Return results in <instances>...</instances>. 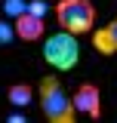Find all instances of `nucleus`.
Masks as SVG:
<instances>
[{
	"instance_id": "obj_1",
	"label": "nucleus",
	"mask_w": 117,
	"mask_h": 123,
	"mask_svg": "<svg viewBox=\"0 0 117 123\" xmlns=\"http://www.w3.org/2000/svg\"><path fill=\"white\" fill-rule=\"evenodd\" d=\"M37 98H40V111H43V117L49 123H74L80 117L77 108H74V95L52 74L37 83Z\"/></svg>"
},
{
	"instance_id": "obj_2",
	"label": "nucleus",
	"mask_w": 117,
	"mask_h": 123,
	"mask_svg": "<svg viewBox=\"0 0 117 123\" xmlns=\"http://www.w3.org/2000/svg\"><path fill=\"white\" fill-rule=\"evenodd\" d=\"M43 62L56 71H74L80 62V46H77V34L71 31H56L43 37Z\"/></svg>"
},
{
	"instance_id": "obj_3",
	"label": "nucleus",
	"mask_w": 117,
	"mask_h": 123,
	"mask_svg": "<svg viewBox=\"0 0 117 123\" xmlns=\"http://www.w3.org/2000/svg\"><path fill=\"white\" fill-rule=\"evenodd\" d=\"M56 18H58V28L71 31L77 37L86 34V31H96V6H92V0H58Z\"/></svg>"
},
{
	"instance_id": "obj_4",
	"label": "nucleus",
	"mask_w": 117,
	"mask_h": 123,
	"mask_svg": "<svg viewBox=\"0 0 117 123\" xmlns=\"http://www.w3.org/2000/svg\"><path fill=\"white\" fill-rule=\"evenodd\" d=\"M71 95H74L77 114H83L89 120H99V117H102V89H99L96 83H80Z\"/></svg>"
},
{
	"instance_id": "obj_5",
	"label": "nucleus",
	"mask_w": 117,
	"mask_h": 123,
	"mask_svg": "<svg viewBox=\"0 0 117 123\" xmlns=\"http://www.w3.org/2000/svg\"><path fill=\"white\" fill-rule=\"evenodd\" d=\"M15 22V34H19V40H25V43H34V40H40L46 34V22H43V15H37V12H22L19 18H13Z\"/></svg>"
},
{
	"instance_id": "obj_6",
	"label": "nucleus",
	"mask_w": 117,
	"mask_h": 123,
	"mask_svg": "<svg viewBox=\"0 0 117 123\" xmlns=\"http://www.w3.org/2000/svg\"><path fill=\"white\" fill-rule=\"evenodd\" d=\"M92 46H96L102 55H114L117 52V15L105 25V28L92 31Z\"/></svg>"
},
{
	"instance_id": "obj_7",
	"label": "nucleus",
	"mask_w": 117,
	"mask_h": 123,
	"mask_svg": "<svg viewBox=\"0 0 117 123\" xmlns=\"http://www.w3.org/2000/svg\"><path fill=\"white\" fill-rule=\"evenodd\" d=\"M6 98H9L13 108H28L31 102H34V86H31V83H13V86L6 89Z\"/></svg>"
},
{
	"instance_id": "obj_8",
	"label": "nucleus",
	"mask_w": 117,
	"mask_h": 123,
	"mask_svg": "<svg viewBox=\"0 0 117 123\" xmlns=\"http://www.w3.org/2000/svg\"><path fill=\"white\" fill-rule=\"evenodd\" d=\"M22 12H28V3H25V0H3V15L19 18Z\"/></svg>"
},
{
	"instance_id": "obj_9",
	"label": "nucleus",
	"mask_w": 117,
	"mask_h": 123,
	"mask_svg": "<svg viewBox=\"0 0 117 123\" xmlns=\"http://www.w3.org/2000/svg\"><path fill=\"white\" fill-rule=\"evenodd\" d=\"M19 37L15 34V22H6V18H0V46H9Z\"/></svg>"
}]
</instances>
